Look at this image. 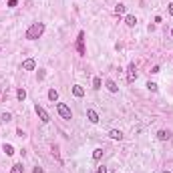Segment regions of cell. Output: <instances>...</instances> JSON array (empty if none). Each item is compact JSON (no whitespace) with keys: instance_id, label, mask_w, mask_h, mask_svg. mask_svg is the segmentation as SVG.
<instances>
[{"instance_id":"1","label":"cell","mask_w":173,"mask_h":173,"mask_svg":"<svg viewBox=\"0 0 173 173\" xmlns=\"http://www.w3.org/2000/svg\"><path fill=\"white\" fill-rule=\"evenodd\" d=\"M44 22H34V24H30L28 26V30H26V39L28 40H36V39H40V36L44 34Z\"/></svg>"},{"instance_id":"2","label":"cell","mask_w":173,"mask_h":173,"mask_svg":"<svg viewBox=\"0 0 173 173\" xmlns=\"http://www.w3.org/2000/svg\"><path fill=\"white\" fill-rule=\"evenodd\" d=\"M57 111H58V115H61L65 121H71V119H73V113H71V107H69V105L57 103Z\"/></svg>"},{"instance_id":"3","label":"cell","mask_w":173,"mask_h":173,"mask_svg":"<svg viewBox=\"0 0 173 173\" xmlns=\"http://www.w3.org/2000/svg\"><path fill=\"white\" fill-rule=\"evenodd\" d=\"M34 111H36V115H39V119H40V121H43V123H48V121H50V115H48V113H46V111H44V107H40V105H39V103H36V107H34Z\"/></svg>"},{"instance_id":"4","label":"cell","mask_w":173,"mask_h":173,"mask_svg":"<svg viewBox=\"0 0 173 173\" xmlns=\"http://www.w3.org/2000/svg\"><path fill=\"white\" fill-rule=\"evenodd\" d=\"M137 81V69H135V62H131L127 66V83H135Z\"/></svg>"},{"instance_id":"5","label":"cell","mask_w":173,"mask_h":173,"mask_svg":"<svg viewBox=\"0 0 173 173\" xmlns=\"http://www.w3.org/2000/svg\"><path fill=\"white\" fill-rule=\"evenodd\" d=\"M77 50H79V54H87V48H85V32H79V39H77Z\"/></svg>"},{"instance_id":"6","label":"cell","mask_w":173,"mask_h":173,"mask_svg":"<svg viewBox=\"0 0 173 173\" xmlns=\"http://www.w3.org/2000/svg\"><path fill=\"white\" fill-rule=\"evenodd\" d=\"M34 69H36L34 58H26V61L22 62V71H34Z\"/></svg>"},{"instance_id":"7","label":"cell","mask_w":173,"mask_h":173,"mask_svg":"<svg viewBox=\"0 0 173 173\" xmlns=\"http://www.w3.org/2000/svg\"><path fill=\"white\" fill-rule=\"evenodd\" d=\"M87 117L91 123H99V113L95 111V109H87Z\"/></svg>"},{"instance_id":"8","label":"cell","mask_w":173,"mask_h":173,"mask_svg":"<svg viewBox=\"0 0 173 173\" xmlns=\"http://www.w3.org/2000/svg\"><path fill=\"white\" fill-rule=\"evenodd\" d=\"M157 139H159V141H167V139H171V131H165V129L157 131Z\"/></svg>"},{"instance_id":"9","label":"cell","mask_w":173,"mask_h":173,"mask_svg":"<svg viewBox=\"0 0 173 173\" xmlns=\"http://www.w3.org/2000/svg\"><path fill=\"white\" fill-rule=\"evenodd\" d=\"M109 137L115 139V141H121V139H123V133H121L119 129H111V131H109Z\"/></svg>"},{"instance_id":"10","label":"cell","mask_w":173,"mask_h":173,"mask_svg":"<svg viewBox=\"0 0 173 173\" xmlns=\"http://www.w3.org/2000/svg\"><path fill=\"white\" fill-rule=\"evenodd\" d=\"M105 85H107L109 93H119V87H117V83H115V81H111V79H109V81L105 83Z\"/></svg>"},{"instance_id":"11","label":"cell","mask_w":173,"mask_h":173,"mask_svg":"<svg viewBox=\"0 0 173 173\" xmlns=\"http://www.w3.org/2000/svg\"><path fill=\"white\" fill-rule=\"evenodd\" d=\"M125 24H127L129 28H133L135 24H137V16H133V14H127V18H125Z\"/></svg>"},{"instance_id":"12","label":"cell","mask_w":173,"mask_h":173,"mask_svg":"<svg viewBox=\"0 0 173 173\" xmlns=\"http://www.w3.org/2000/svg\"><path fill=\"white\" fill-rule=\"evenodd\" d=\"M73 95L75 97H83L85 95V89H83L81 85H73Z\"/></svg>"},{"instance_id":"13","label":"cell","mask_w":173,"mask_h":173,"mask_svg":"<svg viewBox=\"0 0 173 173\" xmlns=\"http://www.w3.org/2000/svg\"><path fill=\"white\" fill-rule=\"evenodd\" d=\"M48 101H52V103H57V101H58V91H57V89H50V91H48Z\"/></svg>"},{"instance_id":"14","label":"cell","mask_w":173,"mask_h":173,"mask_svg":"<svg viewBox=\"0 0 173 173\" xmlns=\"http://www.w3.org/2000/svg\"><path fill=\"white\" fill-rule=\"evenodd\" d=\"M10 173H24L22 163H14V165H12V169H10Z\"/></svg>"},{"instance_id":"15","label":"cell","mask_w":173,"mask_h":173,"mask_svg":"<svg viewBox=\"0 0 173 173\" xmlns=\"http://www.w3.org/2000/svg\"><path fill=\"white\" fill-rule=\"evenodd\" d=\"M16 99L22 103V101L26 99V91H24V89H18V91H16Z\"/></svg>"},{"instance_id":"16","label":"cell","mask_w":173,"mask_h":173,"mask_svg":"<svg viewBox=\"0 0 173 173\" xmlns=\"http://www.w3.org/2000/svg\"><path fill=\"white\" fill-rule=\"evenodd\" d=\"M101 85H103L101 77H95V79H93V89H95V91H99V89H101Z\"/></svg>"},{"instance_id":"17","label":"cell","mask_w":173,"mask_h":173,"mask_svg":"<svg viewBox=\"0 0 173 173\" xmlns=\"http://www.w3.org/2000/svg\"><path fill=\"white\" fill-rule=\"evenodd\" d=\"M2 149H4V153H6V155H14V147H12V145H8V143H4V147H2Z\"/></svg>"},{"instance_id":"18","label":"cell","mask_w":173,"mask_h":173,"mask_svg":"<svg viewBox=\"0 0 173 173\" xmlns=\"http://www.w3.org/2000/svg\"><path fill=\"white\" fill-rule=\"evenodd\" d=\"M101 157H103V149L99 147V149H95V151H93V159H95V161H99Z\"/></svg>"},{"instance_id":"19","label":"cell","mask_w":173,"mask_h":173,"mask_svg":"<svg viewBox=\"0 0 173 173\" xmlns=\"http://www.w3.org/2000/svg\"><path fill=\"white\" fill-rule=\"evenodd\" d=\"M115 14H125V4H117L115 6Z\"/></svg>"},{"instance_id":"20","label":"cell","mask_w":173,"mask_h":173,"mask_svg":"<svg viewBox=\"0 0 173 173\" xmlns=\"http://www.w3.org/2000/svg\"><path fill=\"white\" fill-rule=\"evenodd\" d=\"M0 119H2L4 123H10V121H12V115H10V113H2V117H0Z\"/></svg>"},{"instance_id":"21","label":"cell","mask_w":173,"mask_h":173,"mask_svg":"<svg viewBox=\"0 0 173 173\" xmlns=\"http://www.w3.org/2000/svg\"><path fill=\"white\" fill-rule=\"evenodd\" d=\"M147 89L155 93V91H157V83H151V81H149V83H147Z\"/></svg>"},{"instance_id":"22","label":"cell","mask_w":173,"mask_h":173,"mask_svg":"<svg viewBox=\"0 0 173 173\" xmlns=\"http://www.w3.org/2000/svg\"><path fill=\"white\" fill-rule=\"evenodd\" d=\"M16 4H18V0H8V6H10V8H14Z\"/></svg>"},{"instance_id":"23","label":"cell","mask_w":173,"mask_h":173,"mask_svg":"<svg viewBox=\"0 0 173 173\" xmlns=\"http://www.w3.org/2000/svg\"><path fill=\"white\" fill-rule=\"evenodd\" d=\"M16 135H18V137H26V133H24L22 129H18V131H16Z\"/></svg>"},{"instance_id":"24","label":"cell","mask_w":173,"mask_h":173,"mask_svg":"<svg viewBox=\"0 0 173 173\" xmlns=\"http://www.w3.org/2000/svg\"><path fill=\"white\" fill-rule=\"evenodd\" d=\"M44 75H46L44 71H39V81H43V79H44Z\"/></svg>"},{"instance_id":"25","label":"cell","mask_w":173,"mask_h":173,"mask_svg":"<svg viewBox=\"0 0 173 173\" xmlns=\"http://www.w3.org/2000/svg\"><path fill=\"white\" fill-rule=\"evenodd\" d=\"M97 173H107V167H103V165H101L99 169H97Z\"/></svg>"},{"instance_id":"26","label":"cell","mask_w":173,"mask_h":173,"mask_svg":"<svg viewBox=\"0 0 173 173\" xmlns=\"http://www.w3.org/2000/svg\"><path fill=\"white\" fill-rule=\"evenodd\" d=\"M32 173H43V167H34V169H32Z\"/></svg>"},{"instance_id":"27","label":"cell","mask_w":173,"mask_h":173,"mask_svg":"<svg viewBox=\"0 0 173 173\" xmlns=\"http://www.w3.org/2000/svg\"><path fill=\"white\" fill-rule=\"evenodd\" d=\"M167 6H169V14L173 16V2H169V4H167Z\"/></svg>"},{"instance_id":"28","label":"cell","mask_w":173,"mask_h":173,"mask_svg":"<svg viewBox=\"0 0 173 173\" xmlns=\"http://www.w3.org/2000/svg\"><path fill=\"white\" fill-rule=\"evenodd\" d=\"M161 173H169V171H167V169H163V171H161Z\"/></svg>"},{"instance_id":"29","label":"cell","mask_w":173,"mask_h":173,"mask_svg":"<svg viewBox=\"0 0 173 173\" xmlns=\"http://www.w3.org/2000/svg\"><path fill=\"white\" fill-rule=\"evenodd\" d=\"M171 36H173V28H171Z\"/></svg>"}]
</instances>
